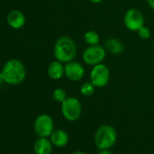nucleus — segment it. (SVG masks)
I'll list each match as a JSON object with an SVG mask.
<instances>
[{"mask_svg": "<svg viewBox=\"0 0 154 154\" xmlns=\"http://www.w3.org/2000/svg\"><path fill=\"white\" fill-rule=\"evenodd\" d=\"M77 55V45L74 40L67 35L57 38L54 45V56L55 60L66 63L73 61Z\"/></svg>", "mask_w": 154, "mask_h": 154, "instance_id": "nucleus-1", "label": "nucleus"}, {"mask_svg": "<svg viewBox=\"0 0 154 154\" xmlns=\"http://www.w3.org/2000/svg\"><path fill=\"white\" fill-rule=\"evenodd\" d=\"M4 82L10 85L21 84L26 76V70L24 63L18 59H10L7 61L2 68Z\"/></svg>", "mask_w": 154, "mask_h": 154, "instance_id": "nucleus-2", "label": "nucleus"}, {"mask_svg": "<svg viewBox=\"0 0 154 154\" xmlns=\"http://www.w3.org/2000/svg\"><path fill=\"white\" fill-rule=\"evenodd\" d=\"M116 140L117 131L112 125H102L94 133V144L99 149H110Z\"/></svg>", "mask_w": 154, "mask_h": 154, "instance_id": "nucleus-3", "label": "nucleus"}, {"mask_svg": "<svg viewBox=\"0 0 154 154\" xmlns=\"http://www.w3.org/2000/svg\"><path fill=\"white\" fill-rule=\"evenodd\" d=\"M82 103L76 97L68 96L61 103V112L65 120L69 122H75L82 115Z\"/></svg>", "mask_w": 154, "mask_h": 154, "instance_id": "nucleus-4", "label": "nucleus"}, {"mask_svg": "<svg viewBox=\"0 0 154 154\" xmlns=\"http://www.w3.org/2000/svg\"><path fill=\"white\" fill-rule=\"evenodd\" d=\"M111 79V72L109 67L103 63L92 66L90 72V81L96 88L105 87Z\"/></svg>", "mask_w": 154, "mask_h": 154, "instance_id": "nucleus-5", "label": "nucleus"}, {"mask_svg": "<svg viewBox=\"0 0 154 154\" xmlns=\"http://www.w3.org/2000/svg\"><path fill=\"white\" fill-rule=\"evenodd\" d=\"M105 57H106V50L103 46L100 45L87 46L84 50L82 54L84 63L90 66H94L98 63H103Z\"/></svg>", "mask_w": 154, "mask_h": 154, "instance_id": "nucleus-6", "label": "nucleus"}, {"mask_svg": "<svg viewBox=\"0 0 154 154\" xmlns=\"http://www.w3.org/2000/svg\"><path fill=\"white\" fill-rule=\"evenodd\" d=\"M53 118L46 113H42L36 117L34 122V131L38 137L48 138L54 131Z\"/></svg>", "mask_w": 154, "mask_h": 154, "instance_id": "nucleus-7", "label": "nucleus"}, {"mask_svg": "<svg viewBox=\"0 0 154 154\" xmlns=\"http://www.w3.org/2000/svg\"><path fill=\"white\" fill-rule=\"evenodd\" d=\"M145 18L141 11L137 8L128 9L123 16L124 26L131 32H137L141 26H144Z\"/></svg>", "mask_w": 154, "mask_h": 154, "instance_id": "nucleus-8", "label": "nucleus"}, {"mask_svg": "<svg viewBox=\"0 0 154 154\" xmlns=\"http://www.w3.org/2000/svg\"><path fill=\"white\" fill-rule=\"evenodd\" d=\"M85 74L84 65L76 61H71L64 63V76L71 82L81 81Z\"/></svg>", "mask_w": 154, "mask_h": 154, "instance_id": "nucleus-9", "label": "nucleus"}, {"mask_svg": "<svg viewBox=\"0 0 154 154\" xmlns=\"http://www.w3.org/2000/svg\"><path fill=\"white\" fill-rule=\"evenodd\" d=\"M26 16L19 10H12L8 14L7 21L10 27L13 29H20L26 24Z\"/></svg>", "mask_w": 154, "mask_h": 154, "instance_id": "nucleus-10", "label": "nucleus"}, {"mask_svg": "<svg viewBox=\"0 0 154 154\" xmlns=\"http://www.w3.org/2000/svg\"><path fill=\"white\" fill-rule=\"evenodd\" d=\"M47 74L54 81L61 80L64 76V63L57 60L51 62L47 67Z\"/></svg>", "mask_w": 154, "mask_h": 154, "instance_id": "nucleus-11", "label": "nucleus"}, {"mask_svg": "<svg viewBox=\"0 0 154 154\" xmlns=\"http://www.w3.org/2000/svg\"><path fill=\"white\" fill-rule=\"evenodd\" d=\"M50 140L54 146L57 148H63L66 146L69 142V135L68 133L61 129L54 130L50 135Z\"/></svg>", "mask_w": 154, "mask_h": 154, "instance_id": "nucleus-12", "label": "nucleus"}, {"mask_svg": "<svg viewBox=\"0 0 154 154\" xmlns=\"http://www.w3.org/2000/svg\"><path fill=\"white\" fill-rule=\"evenodd\" d=\"M53 146L50 139L39 137L34 144V152L35 154H51Z\"/></svg>", "mask_w": 154, "mask_h": 154, "instance_id": "nucleus-13", "label": "nucleus"}, {"mask_svg": "<svg viewBox=\"0 0 154 154\" xmlns=\"http://www.w3.org/2000/svg\"><path fill=\"white\" fill-rule=\"evenodd\" d=\"M104 48L110 54L113 55H119L122 54L124 50V45L120 39L116 37H110L105 41Z\"/></svg>", "mask_w": 154, "mask_h": 154, "instance_id": "nucleus-14", "label": "nucleus"}, {"mask_svg": "<svg viewBox=\"0 0 154 154\" xmlns=\"http://www.w3.org/2000/svg\"><path fill=\"white\" fill-rule=\"evenodd\" d=\"M84 40H85V43L87 45V46L100 45V35L94 30L86 31L84 35Z\"/></svg>", "mask_w": 154, "mask_h": 154, "instance_id": "nucleus-15", "label": "nucleus"}, {"mask_svg": "<svg viewBox=\"0 0 154 154\" xmlns=\"http://www.w3.org/2000/svg\"><path fill=\"white\" fill-rule=\"evenodd\" d=\"M95 88L96 87L94 86V85L91 81L85 82L82 84V85L80 87V93L84 97H90L94 94Z\"/></svg>", "mask_w": 154, "mask_h": 154, "instance_id": "nucleus-16", "label": "nucleus"}, {"mask_svg": "<svg viewBox=\"0 0 154 154\" xmlns=\"http://www.w3.org/2000/svg\"><path fill=\"white\" fill-rule=\"evenodd\" d=\"M53 99L57 102V103H62L68 96H67V94H66V91L63 88H56L53 91Z\"/></svg>", "mask_w": 154, "mask_h": 154, "instance_id": "nucleus-17", "label": "nucleus"}, {"mask_svg": "<svg viewBox=\"0 0 154 154\" xmlns=\"http://www.w3.org/2000/svg\"><path fill=\"white\" fill-rule=\"evenodd\" d=\"M137 34H138V36L142 39V40H148L149 39V37L151 36V31L150 29L146 26H141L138 31H137Z\"/></svg>", "mask_w": 154, "mask_h": 154, "instance_id": "nucleus-18", "label": "nucleus"}, {"mask_svg": "<svg viewBox=\"0 0 154 154\" xmlns=\"http://www.w3.org/2000/svg\"><path fill=\"white\" fill-rule=\"evenodd\" d=\"M146 1H147L148 6H149L152 10H154V0H146Z\"/></svg>", "mask_w": 154, "mask_h": 154, "instance_id": "nucleus-19", "label": "nucleus"}, {"mask_svg": "<svg viewBox=\"0 0 154 154\" xmlns=\"http://www.w3.org/2000/svg\"><path fill=\"white\" fill-rule=\"evenodd\" d=\"M99 154H113L112 151H110L109 149H101Z\"/></svg>", "mask_w": 154, "mask_h": 154, "instance_id": "nucleus-20", "label": "nucleus"}, {"mask_svg": "<svg viewBox=\"0 0 154 154\" xmlns=\"http://www.w3.org/2000/svg\"><path fill=\"white\" fill-rule=\"evenodd\" d=\"M89 1L93 4H100L103 1V0H89Z\"/></svg>", "mask_w": 154, "mask_h": 154, "instance_id": "nucleus-21", "label": "nucleus"}, {"mask_svg": "<svg viewBox=\"0 0 154 154\" xmlns=\"http://www.w3.org/2000/svg\"><path fill=\"white\" fill-rule=\"evenodd\" d=\"M2 83H4V77H3L2 72H0V85H1Z\"/></svg>", "mask_w": 154, "mask_h": 154, "instance_id": "nucleus-22", "label": "nucleus"}, {"mask_svg": "<svg viewBox=\"0 0 154 154\" xmlns=\"http://www.w3.org/2000/svg\"><path fill=\"white\" fill-rule=\"evenodd\" d=\"M71 154H86V153L84 152V151H81V150H76V151H73V152L71 153Z\"/></svg>", "mask_w": 154, "mask_h": 154, "instance_id": "nucleus-23", "label": "nucleus"}]
</instances>
